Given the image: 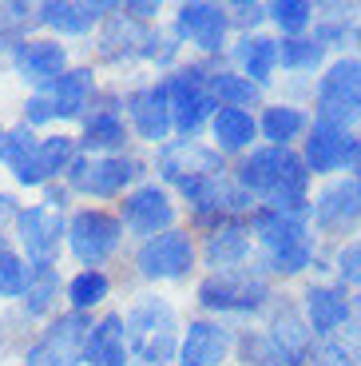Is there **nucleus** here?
<instances>
[{
  "mask_svg": "<svg viewBox=\"0 0 361 366\" xmlns=\"http://www.w3.org/2000/svg\"><path fill=\"white\" fill-rule=\"evenodd\" d=\"M20 207H24V195H16L9 183H0V235H9V231H12Z\"/></svg>",
  "mask_w": 361,
  "mask_h": 366,
  "instance_id": "50",
  "label": "nucleus"
},
{
  "mask_svg": "<svg viewBox=\"0 0 361 366\" xmlns=\"http://www.w3.org/2000/svg\"><path fill=\"white\" fill-rule=\"evenodd\" d=\"M119 315H123L136 366H175L183 327H187L190 315L179 295L151 291V287H127L123 299H119Z\"/></svg>",
  "mask_w": 361,
  "mask_h": 366,
  "instance_id": "2",
  "label": "nucleus"
},
{
  "mask_svg": "<svg viewBox=\"0 0 361 366\" xmlns=\"http://www.w3.org/2000/svg\"><path fill=\"white\" fill-rule=\"evenodd\" d=\"M294 299H298V311L317 342L342 339L353 322V311H357V295L345 291L337 279H306Z\"/></svg>",
  "mask_w": 361,
  "mask_h": 366,
  "instance_id": "17",
  "label": "nucleus"
},
{
  "mask_svg": "<svg viewBox=\"0 0 361 366\" xmlns=\"http://www.w3.org/2000/svg\"><path fill=\"white\" fill-rule=\"evenodd\" d=\"M32 335H36V327L16 307H0V366H16L28 342H32Z\"/></svg>",
  "mask_w": 361,
  "mask_h": 366,
  "instance_id": "41",
  "label": "nucleus"
},
{
  "mask_svg": "<svg viewBox=\"0 0 361 366\" xmlns=\"http://www.w3.org/2000/svg\"><path fill=\"white\" fill-rule=\"evenodd\" d=\"M119 92H123V116L136 147L155 152L167 139H175L171 100H167V88H163L159 76H136V80L119 84Z\"/></svg>",
  "mask_w": 361,
  "mask_h": 366,
  "instance_id": "13",
  "label": "nucleus"
},
{
  "mask_svg": "<svg viewBox=\"0 0 361 366\" xmlns=\"http://www.w3.org/2000/svg\"><path fill=\"white\" fill-rule=\"evenodd\" d=\"M116 215L123 219V231L131 243H143V239H155L163 231L183 227V203L175 195V187H167L163 179H143L136 192H127L123 199L116 203Z\"/></svg>",
  "mask_w": 361,
  "mask_h": 366,
  "instance_id": "15",
  "label": "nucleus"
},
{
  "mask_svg": "<svg viewBox=\"0 0 361 366\" xmlns=\"http://www.w3.org/2000/svg\"><path fill=\"white\" fill-rule=\"evenodd\" d=\"M9 124H12V119L0 116V167H4V139H9Z\"/></svg>",
  "mask_w": 361,
  "mask_h": 366,
  "instance_id": "51",
  "label": "nucleus"
},
{
  "mask_svg": "<svg viewBox=\"0 0 361 366\" xmlns=\"http://www.w3.org/2000/svg\"><path fill=\"white\" fill-rule=\"evenodd\" d=\"M317 24V4L314 0H266V28L278 40L310 36Z\"/></svg>",
  "mask_w": 361,
  "mask_h": 366,
  "instance_id": "38",
  "label": "nucleus"
},
{
  "mask_svg": "<svg viewBox=\"0 0 361 366\" xmlns=\"http://www.w3.org/2000/svg\"><path fill=\"white\" fill-rule=\"evenodd\" d=\"M40 156H44V167H48V179H63V175L76 167V159L83 156L80 152V139H76L72 128H52L40 136Z\"/></svg>",
  "mask_w": 361,
  "mask_h": 366,
  "instance_id": "40",
  "label": "nucleus"
},
{
  "mask_svg": "<svg viewBox=\"0 0 361 366\" xmlns=\"http://www.w3.org/2000/svg\"><path fill=\"white\" fill-rule=\"evenodd\" d=\"M353 144H357V132L334 128V124H317L310 128V136L302 139L298 156L310 167L317 183L337 179V175H350V159H353Z\"/></svg>",
  "mask_w": 361,
  "mask_h": 366,
  "instance_id": "29",
  "label": "nucleus"
},
{
  "mask_svg": "<svg viewBox=\"0 0 361 366\" xmlns=\"http://www.w3.org/2000/svg\"><path fill=\"white\" fill-rule=\"evenodd\" d=\"M12 119L24 124V128H32V132H40V136L52 132V128H60V124H56V108H52V100H48V92H24Z\"/></svg>",
  "mask_w": 361,
  "mask_h": 366,
  "instance_id": "44",
  "label": "nucleus"
},
{
  "mask_svg": "<svg viewBox=\"0 0 361 366\" xmlns=\"http://www.w3.org/2000/svg\"><path fill=\"white\" fill-rule=\"evenodd\" d=\"M9 235L32 271H60V267H68V215L63 211H52L40 199H24Z\"/></svg>",
  "mask_w": 361,
  "mask_h": 366,
  "instance_id": "10",
  "label": "nucleus"
},
{
  "mask_svg": "<svg viewBox=\"0 0 361 366\" xmlns=\"http://www.w3.org/2000/svg\"><path fill=\"white\" fill-rule=\"evenodd\" d=\"M226 64L238 68L246 80H254L266 96H274L282 80V40L274 32H250V36H235Z\"/></svg>",
  "mask_w": 361,
  "mask_h": 366,
  "instance_id": "30",
  "label": "nucleus"
},
{
  "mask_svg": "<svg viewBox=\"0 0 361 366\" xmlns=\"http://www.w3.org/2000/svg\"><path fill=\"white\" fill-rule=\"evenodd\" d=\"M238 335H243V330L230 327V322L190 311L187 327H183V339H179V358H175V366H235Z\"/></svg>",
  "mask_w": 361,
  "mask_h": 366,
  "instance_id": "22",
  "label": "nucleus"
},
{
  "mask_svg": "<svg viewBox=\"0 0 361 366\" xmlns=\"http://www.w3.org/2000/svg\"><path fill=\"white\" fill-rule=\"evenodd\" d=\"M258 327H262V335L270 339V347L282 355L286 366H306L310 358H314L317 339H314V330L306 327V319H302L294 295H278V302L270 307V315H266Z\"/></svg>",
  "mask_w": 361,
  "mask_h": 366,
  "instance_id": "27",
  "label": "nucleus"
},
{
  "mask_svg": "<svg viewBox=\"0 0 361 366\" xmlns=\"http://www.w3.org/2000/svg\"><path fill=\"white\" fill-rule=\"evenodd\" d=\"M282 287L270 274H262L258 267H243V271H203L199 283L187 291V311L223 319L230 327H258L270 307L278 302Z\"/></svg>",
  "mask_w": 361,
  "mask_h": 366,
  "instance_id": "4",
  "label": "nucleus"
},
{
  "mask_svg": "<svg viewBox=\"0 0 361 366\" xmlns=\"http://www.w3.org/2000/svg\"><path fill=\"white\" fill-rule=\"evenodd\" d=\"M310 112H314L317 124L361 132V52L334 56L325 64V72L314 80Z\"/></svg>",
  "mask_w": 361,
  "mask_h": 366,
  "instance_id": "11",
  "label": "nucleus"
},
{
  "mask_svg": "<svg viewBox=\"0 0 361 366\" xmlns=\"http://www.w3.org/2000/svg\"><path fill=\"white\" fill-rule=\"evenodd\" d=\"M36 199H40V203H48L52 211H63V215H72V211L80 207V199H76V192H72V187H68L63 179L48 183V187L36 195Z\"/></svg>",
  "mask_w": 361,
  "mask_h": 366,
  "instance_id": "49",
  "label": "nucleus"
},
{
  "mask_svg": "<svg viewBox=\"0 0 361 366\" xmlns=\"http://www.w3.org/2000/svg\"><path fill=\"white\" fill-rule=\"evenodd\" d=\"M167 24L179 36V44L187 48L190 60L223 64L230 44H235L226 0H175L167 12Z\"/></svg>",
  "mask_w": 361,
  "mask_h": 366,
  "instance_id": "9",
  "label": "nucleus"
},
{
  "mask_svg": "<svg viewBox=\"0 0 361 366\" xmlns=\"http://www.w3.org/2000/svg\"><path fill=\"white\" fill-rule=\"evenodd\" d=\"M83 366H136L119 307L103 311L100 319H91L88 342H83Z\"/></svg>",
  "mask_w": 361,
  "mask_h": 366,
  "instance_id": "33",
  "label": "nucleus"
},
{
  "mask_svg": "<svg viewBox=\"0 0 361 366\" xmlns=\"http://www.w3.org/2000/svg\"><path fill=\"white\" fill-rule=\"evenodd\" d=\"M76 60H80V48L63 44V40L48 36V32H36V36H28L24 44H20L9 80L20 88V96H24V92H48Z\"/></svg>",
  "mask_w": 361,
  "mask_h": 366,
  "instance_id": "19",
  "label": "nucleus"
},
{
  "mask_svg": "<svg viewBox=\"0 0 361 366\" xmlns=\"http://www.w3.org/2000/svg\"><path fill=\"white\" fill-rule=\"evenodd\" d=\"M235 366H286V362H282V355L270 347V339L262 335V327H243Z\"/></svg>",
  "mask_w": 361,
  "mask_h": 366,
  "instance_id": "43",
  "label": "nucleus"
},
{
  "mask_svg": "<svg viewBox=\"0 0 361 366\" xmlns=\"http://www.w3.org/2000/svg\"><path fill=\"white\" fill-rule=\"evenodd\" d=\"M199 255H203V271H243V267H258V247H254L250 219H226L218 227L203 231Z\"/></svg>",
  "mask_w": 361,
  "mask_h": 366,
  "instance_id": "28",
  "label": "nucleus"
},
{
  "mask_svg": "<svg viewBox=\"0 0 361 366\" xmlns=\"http://www.w3.org/2000/svg\"><path fill=\"white\" fill-rule=\"evenodd\" d=\"M310 223H314L317 239L325 247L345 243V239L361 235V192L353 175H337L314 187L310 199Z\"/></svg>",
  "mask_w": 361,
  "mask_h": 366,
  "instance_id": "16",
  "label": "nucleus"
},
{
  "mask_svg": "<svg viewBox=\"0 0 361 366\" xmlns=\"http://www.w3.org/2000/svg\"><path fill=\"white\" fill-rule=\"evenodd\" d=\"M119 9H123V16L136 20V24L155 28V24H163V20H167L171 4H163V0H119Z\"/></svg>",
  "mask_w": 361,
  "mask_h": 366,
  "instance_id": "47",
  "label": "nucleus"
},
{
  "mask_svg": "<svg viewBox=\"0 0 361 366\" xmlns=\"http://www.w3.org/2000/svg\"><path fill=\"white\" fill-rule=\"evenodd\" d=\"M218 172H230V164L218 156L207 139L175 136L151 152V175L163 179L167 187H179V183L195 179V175H218Z\"/></svg>",
  "mask_w": 361,
  "mask_h": 366,
  "instance_id": "24",
  "label": "nucleus"
},
{
  "mask_svg": "<svg viewBox=\"0 0 361 366\" xmlns=\"http://www.w3.org/2000/svg\"><path fill=\"white\" fill-rule=\"evenodd\" d=\"M167 100H171L175 116V136L203 139L210 128V119L218 112V100L210 96V64L207 60H183L171 76H163Z\"/></svg>",
  "mask_w": 361,
  "mask_h": 366,
  "instance_id": "12",
  "label": "nucleus"
},
{
  "mask_svg": "<svg viewBox=\"0 0 361 366\" xmlns=\"http://www.w3.org/2000/svg\"><path fill=\"white\" fill-rule=\"evenodd\" d=\"M127 251H131V239H127L116 207L80 203L68 215V267L119 271L127 263Z\"/></svg>",
  "mask_w": 361,
  "mask_h": 366,
  "instance_id": "7",
  "label": "nucleus"
},
{
  "mask_svg": "<svg viewBox=\"0 0 361 366\" xmlns=\"http://www.w3.org/2000/svg\"><path fill=\"white\" fill-rule=\"evenodd\" d=\"M175 195H179V203H183V223H187L195 235H203V231L218 227V223H226V219H250L254 211H258V203L238 187L230 172L195 175V179L179 183Z\"/></svg>",
  "mask_w": 361,
  "mask_h": 366,
  "instance_id": "8",
  "label": "nucleus"
},
{
  "mask_svg": "<svg viewBox=\"0 0 361 366\" xmlns=\"http://www.w3.org/2000/svg\"><path fill=\"white\" fill-rule=\"evenodd\" d=\"M334 56L325 52V44L310 32V36H294L282 40V80H310L314 84L317 76L325 72Z\"/></svg>",
  "mask_w": 361,
  "mask_h": 366,
  "instance_id": "35",
  "label": "nucleus"
},
{
  "mask_svg": "<svg viewBox=\"0 0 361 366\" xmlns=\"http://www.w3.org/2000/svg\"><path fill=\"white\" fill-rule=\"evenodd\" d=\"M63 274H68V267H60V271H32L24 299L16 302V311L36 330L44 322H52L56 315H63Z\"/></svg>",
  "mask_w": 361,
  "mask_h": 366,
  "instance_id": "34",
  "label": "nucleus"
},
{
  "mask_svg": "<svg viewBox=\"0 0 361 366\" xmlns=\"http://www.w3.org/2000/svg\"><path fill=\"white\" fill-rule=\"evenodd\" d=\"M210 96L218 100V108H250L258 112L266 104V92L258 88L254 80H246L238 68L223 64H210Z\"/></svg>",
  "mask_w": 361,
  "mask_h": 366,
  "instance_id": "36",
  "label": "nucleus"
},
{
  "mask_svg": "<svg viewBox=\"0 0 361 366\" xmlns=\"http://www.w3.org/2000/svg\"><path fill=\"white\" fill-rule=\"evenodd\" d=\"M203 139L215 147L226 164H238V159L250 156L254 147L262 144V136H258V112H250V108H218Z\"/></svg>",
  "mask_w": 361,
  "mask_h": 366,
  "instance_id": "32",
  "label": "nucleus"
},
{
  "mask_svg": "<svg viewBox=\"0 0 361 366\" xmlns=\"http://www.w3.org/2000/svg\"><path fill=\"white\" fill-rule=\"evenodd\" d=\"M314 366H357V358H353L350 342L345 339H325L314 347V358H310Z\"/></svg>",
  "mask_w": 361,
  "mask_h": 366,
  "instance_id": "48",
  "label": "nucleus"
},
{
  "mask_svg": "<svg viewBox=\"0 0 361 366\" xmlns=\"http://www.w3.org/2000/svg\"><path fill=\"white\" fill-rule=\"evenodd\" d=\"M230 175L258 207L286 211V215H310L317 179L310 175V167L302 164L298 152L258 144L250 156L230 164Z\"/></svg>",
  "mask_w": 361,
  "mask_h": 366,
  "instance_id": "3",
  "label": "nucleus"
},
{
  "mask_svg": "<svg viewBox=\"0 0 361 366\" xmlns=\"http://www.w3.org/2000/svg\"><path fill=\"white\" fill-rule=\"evenodd\" d=\"M226 12H230V28H235V36L270 32V28H266V0H226Z\"/></svg>",
  "mask_w": 361,
  "mask_h": 366,
  "instance_id": "45",
  "label": "nucleus"
},
{
  "mask_svg": "<svg viewBox=\"0 0 361 366\" xmlns=\"http://www.w3.org/2000/svg\"><path fill=\"white\" fill-rule=\"evenodd\" d=\"M0 28L16 36H36V0H0Z\"/></svg>",
  "mask_w": 361,
  "mask_h": 366,
  "instance_id": "46",
  "label": "nucleus"
},
{
  "mask_svg": "<svg viewBox=\"0 0 361 366\" xmlns=\"http://www.w3.org/2000/svg\"><path fill=\"white\" fill-rule=\"evenodd\" d=\"M0 179L9 183L16 195L24 199H36L48 183V167L44 156H40V132L24 128L12 119L9 124V139H4V167H0Z\"/></svg>",
  "mask_w": 361,
  "mask_h": 366,
  "instance_id": "25",
  "label": "nucleus"
},
{
  "mask_svg": "<svg viewBox=\"0 0 361 366\" xmlns=\"http://www.w3.org/2000/svg\"><path fill=\"white\" fill-rule=\"evenodd\" d=\"M357 192H361V175H357Z\"/></svg>",
  "mask_w": 361,
  "mask_h": 366,
  "instance_id": "52",
  "label": "nucleus"
},
{
  "mask_svg": "<svg viewBox=\"0 0 361 366\" xmlns=\"http://www.w3.org/2000/svg\"><path fill=\"white\" fill-rule=\"evenodd\" d=\"M127 287H151V291H190L203 274V255H199V235L183 223L175 231H163L155 239L131 243L127 263L119 267Z\"/></svg>",
  "mask_w": 361,
  "mask_h": 366,
  "instance_id": "5",
  "label": "nucleus"
},
{
  "mask_svg": "<svg viewBox=\"0 0 361 366\" xmlns=\"http://www.w3.org/2000/svg\"><path fill=\"white\" fill-rule=\"evenodd\" d=\"M32 283V267L16 251L12 235H0V307H16Z\"/></svg>",
  "mask_w": 361,
  "mask_h": 366,
  "instance_id": "39",
  "label": "nucleus"
},
{
  "mask_svg": "<svg viewBox=\"0 0 361 366\" xmlns=\"http://www.w3.org/2000/svg\"><path fill=\"white\" fill-rule=\"evenodd\" d=\"M143 36H147V28L136 24L131 16H123V9H116L100 24V32L91 36V44L83 48V56H88L111 84H127V80H136V76H143V64H139Z\"/></svg>",
  "mask_w": 361,
  "mask_h": 366,
  "instance_id": "14",
  "label": "nucleus"
},
{
  "mask_svg": "<svg viewBox=\"0 0 361 366\" xmlns=\"http://www.w3.org/2000/svg\"><path fill=\"white\" fill-rule=\"evenodd\" d=\"M310 128H314V112L306 104L266 96V104L258 108V136H262V144H270V147L298 152L302 139L310 136Z\"/></svg>",
  "mask_w": 361,
  "mask_h": 366,
  "instance_id": "31",
  "label": "nucleus"
},
{
  "mask_svg": "<svg viewBox=\"0 0 361 366\" xmlns=\"http://www.w3.org/2000/svg\"><path fill=\"white\" fill-rule=\"evenodd\" d=\"M187 60V48L179 44V36L171 32V24L163 20V24L147 28L143 36V56H139V64H143V76H171L175 68Z\"/></svg>",
  "mask_w": 361,
  "mask_h": 366,
  "instance_id": "37",
  "label": "nucleus"
},
{
  "mask_svg": "<svg viewBox=\"0 0 361 366\" xmlns=\"http://www.w3.org/2000/svg\"><path fill=\"white\" fill-rule=\"evenodd\" d=\"M76 139H80L83 156H119V152L136 147L131 128H127V116H123V92H119V84H108L100 104L76 128Z\"/></svg>",
  "mask_w": 361,
  "mask_h": 366,
  "instance_id": "23",
  "label": "nucleus"
},
{
  "mask_svg": "<svg viewBox=\"0 0 361 366\" xmlns=\"http://www.w3.org/2000/svg\"><path fill=\"white\" fill-rule=\"evenodd\" d=\"M88 330H91V319H83V315H72V311L56 315L52 322H44L32 335V342H28V350L20 355L16 366H83Z\"/></svg>",
  "mask_w": 361,
  "mask_h": 366,
  "instance_id": "20",
  "label": "nucleus"
},
{
  "mask_svg": "<svg viewBox=\"0 0 361 366\" xmlns=\"http://www.w3.org/2000/svg\"><path fill=\"white\" fill-rule=\"evenodd\" d=\"M330 279H337L345 291L361 295V235L330 247Z\"/></svg>",
  "mask_w": 361,
  "mask_h": 366,
  "instance_id": "42",
  "label": "nucleus"
},
{
  "mask_svg": "<svg viewBox=\"0 0 361 366\" xmlns=\"http://www.w3.org/2000/svg\"><path fill=\"white\" fill-rule=\"evenodd\" d=\"M143 179H151V152H143V147H131L119 156H80L72 172L63 175L76 199L100 203V207H116Z\"/></svg>",
  "mask_w": 361,
  "mask_h": 366,
  "instance_id": "6",
  "label": "nucleus"
},
{
  "mask_svg": "<svg viewBox=\"0 0 361 366\" xmlns=\"http://www.w3.org/2000/svg\"><path fill=\"white\" fill-rule=\"evenodd\" d=\"M119 9V0H36L40 32L72 48H88L100 24Z\"/></svg>",
  "mask_w": 361,
  "mask_h": 366,
  "instance_id": "18",
  "label": "nucleus"
},
{
  "mask_svg": "<svg viewBox=\"0 0 361 366\" xmlns=\"http://www.w3.org/2000/svg\"><path fill=\"white\" fill-rule=\"evenodd\" d=\"M108 84H111L108 76L91 64L88 56H80V60L48 88V100H52V108H56V124L76 132L83 119H88V112L100 104V96L108 92Z\"/></svg>",
  "mask_w": 361,
  "mask_h": 366,
  "instance_id": "21",
  "label": "nucleus"
},
{
  "mask_svg": "<svg viewBox=\"0 0 361 366\" xmlns=\"http://www.w3.org/2000/svg\"><path fill=\"white\" fill-rule=\"evenodd\" d=\"M123 274L119 271H100V267H68L63 274V311L83 315V319H100L103 311L119 307L123 299Z\"/></svg>",
  "mask_w": 361,
  "mask_h": 366,
  "instance_id": "26",
  "label": "nucleus"
},
{
  "mask_svg": "<svg viewBox=\"0 0 361 366\" xmlns=\"http://www.w3.org/2000/svg\"><path fill=\"white\" fill-rule=\"evenodd\" d=\"M254 247H258V271L274 283H306L330 279V247L317 239L310 215H286V211L258 207L250 215Z\"/></svg>",
  "mask_w": 361,
  "mask_h": 366,
  "instance_id": "1",
  "label": "nucleus"
},
{
  "mask_svg": "<svg viewBox=\"0 0 361 366\" xmlns=\"http://www.w3.org/2000/svg\"><path fill=\"white\" fill-rule=\"evenodd\" d=\"M306 366H314V362H306Z\"/></svg>",
  "mask_w": 361,
  "mask_h": 366,
  "instance_id": "53",
  "label": "nucleus"
}]
</instances>
